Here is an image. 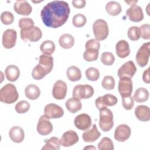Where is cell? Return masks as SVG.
Returning <instances> with one entry per match:
<instances>
[{
    "instance_id": "6da1fadb",
    "label": "cell",
    "mask_w": 150,
    "mask_h": 150,
    "mask_svg": "<svg viewBox=\"0 0 150 150\" xmlns=\"http://www.w3.org/2000/svg\"><path fill=\"white\" fill-rule=\"evenodd\" d=\"M70 13V9L66 2L53 1L43 8L40 12V16L46 26L57 28L66 22Z\"/></svg>"
},
{
    "instance_id": "7a4b0ae2",
    "label": "cell",
    "mask_w": 150,
    "mask_h": 150,
    "mask_svg": "<svg viewBox=\"0 0 150 150\" xmlns=\"http://www.w3.org/2000/svg\"><path fill=\"white\" fill-rule=\"evenodd\" d=\"M19 98V94L16 87L11 84L7 83L0 90V100L6 104H12L16 102Z\"/></svg>"
},
{
    "instance_id": "3957f363",
    "label": "cell",
    "mask_w": 150,
    "mask_h": 150,
    "mask_svg": "<svg viewBox=\"0 0 150 150\" xmlns=\"http://www.w3.org/2000/svg\"><path fill=\"white\" fill-rule=\"evenodd\" d=\"M99 111V126L103 131H109L114 125L112 112L107 107L103 108Z\"/></svg>"
},
{
    "instance_id": "277c9868",
    "label": "cell",
    "mask_w": 150,
    "mask_h": 150,
    "mask_svg": "<svg viewBox=\"0 0 150 150\" xmlns=\"http://www.w3.org/2000/svg\"><path fill=\"white\" fill-rule=\"evenodd\" d=\"M93 31L96 39L98 41L105 39L109 33L107 23L103 19L96 20L93 25Z\"/></svg>"
},
{
    "instance_id": "5b68a950",
    "label": "cell",
    "mask_w": 150,
    "mask_h": 150,
    "mask_svg": "<svg viewBox=\"0 0 150 150\" xmlns=\"http://www.w3.org/2000/svg\"><path fill=\"white\" fill-rule=\"evenodd\" d=\"M94 89L88 84H79L74 87L73 90V97L79 100L87 99L93 96Z\"/></svg>"
},
{
    "instance_id": "8992f818",
    "label": "cell",
    "mask_w": 150,
    "mask_h": 150,
    "mask_svg": "<svg viewBox=\"0 0 150 150\" xmlns=\"http://www.w3.org/2000/svg\"><path fill=\"white\" fill-rule=\"evenodd\" d=\"M20 34L22 40H29L33 42L39 40L42 36L41 30L35 26L26 29H21Z\"/></svg>"
},
{
    "instance_id": "52a82bcc",
    "label": "cell",
    "mask_w": 150,
    "mask_h": 150,
    "mask_svg": "<svg viewBox=\"0 0 150 150\" xmlns=\"http://www.w3.org/2000/svg\"><path fill=\"white\" fill-rule=\"evenodd\" d=\"M150 56V43H143L138 49L136 54V61L137 64L141 67L145 66Z\"/></svg>"
},
{
    "instance_id": "ba28073f",
    "label": "cell",
    "mask_w": 150,
    "mask_h": 150,
    "mask_svg": "<svg viewBox=\"0 0 150 150\" xmlns=\"http://www.w3.org/2000/svg\"><path fill=\"white\" fill-rule=\"evenodd\" d=\"M117 98L111 94H106L103 96H100L95 101L96 107L100 110L107 106H113L117 103Z\"/></svg>"
},
{
    "instance_id": "9c48e42d",
    "label": "cell",
    "mask_w": 150,
    "mask_h": 150,
    "mask_svg": "<svg viewBox=\"0 0 150 150\" xmlns=\"http://www.w3.org/2000/svg\"><path fill=\"white\" fill-rule=\"evenodd\" d=\"M45 115L49 119L59 118L64 114L63 108L54 103H50L47 104L44 108Z\"/></svg>"
},
{
    "instance_id": "30bf717a",
    "label": "cell",
    "mask_w": 150,
    "mask_h": 150,
    "mask_svg": "<svg viewBox=\"0 0 150 150\" xmlns=\"http://www.w3.org/2000/svg\"><path fill=\"white\" fill-rule=\"evenodd\" d=\"M137 71V67L134 63L129 60L124 63L118 70V76L119 78L128 77L131 79Z\"/></svg>"
},
{
    "instance_id": "8fae6325",
    "label": "cell",
    "mask_w": 150,
    "mask_h": 150,
    "mask_svg": "<svg viewBox=\"0 0 150 150\" xmlns=\"http://www.w3.org/2000/svg\"><path fill=\"white\" fill-rule=\"evenodd\" d=\"M17 39L16 31L13 29H6L2 35V45L6 49L15 46Z\"/></svg>"
},
{
    "instance_id": "7c38bea8",
    "label": "cell",
    "mask_w": 150,
    "mask_h": 150,
    "mask_svg": "<svg viewBox=\"0 0 150 150\" xmlns=\"http://www.w3.org/2000/svg\"><path fill=\"white\" fill-rule=\"evenodd\" d=\"M118 89L122 97L130 96L132 92V81L131 79L128 77L120 78Z\"/></svg>"
},
{
    "instance_id": "4fadbf2b",
    "label": "cell",
    "mask_w": 150,
    "mask_h": 150,
    "mask_svg": "<svg viewBox=\"0 0 150 150\" xmlns=\"http://www.w3.org/2000/svg\"><path fill=\"white\" fill-rule=\"evenodd\" d=\"M36 129L39 134L42 135H47L52 132L53 130V125L50 122L49 119L43 115L39 118Z\"/></svg>"
},
{
    "instance_id": "5bb4252c",
    "label": "cell",
    "mask_w": 150,
    "mask_h": 150,
    "mask_svg": "<svg viewBox=\"0 0 150 150\" xmlns=\"http://www.w3.org/2000/svg\"><path fill=\"white\" fill-rule=\"evenodd\" d=\"M92 121L91 117L87 114H81L77 115L74 120V124L76 127L80 130L85 131L90 128Z\"/></svg>"
},
{
    "instance_id": "9a60e30c",
    "label": "cell",
    "mask_w": 150,
    "mask_h": 150,
    "mask_svg": "<svg viewBox=\"0 0 150 150\" xmlns=\"http://www.w3.org/2000/svg\"><path fill=\"white\" fill-rule=\"evenodd\" d=\"M67 90L66 83L62 80H59L53 85L52 90L53 97L56 100H63L66 96Z\"/></svg>"
},
{
    "instance_id": "2e32d148",
    "label": "cell",
    "mask_w": 150,
    "mask_h": 150,
    "mask_svg": "<svg viewBox=\"0 0 150 150\" xmlns=\"http://www.w3.org/2000/svg\"><path fill=\"white\" fill-rule=\"evenodd\" d=\"M131 130L126 124H120L115 129L114 138L119 142H124L131 136Z\"/></svg>"
},
{
    "instance_id": "e0dca14e",
    "label": "cell",
    "mask_w": 150,
    "mask_h": 150,
    "mask_svg": "<svg viewBox=\"0 0 150 150\" xmlns=\"http://www.w3.org/2000/svg\"><path fill=\"white\" fill-rule=\"evenodd\" d=\"M62 145L64 147H69L76 144L79 141V137L77 133L73 130L66 131L61 138Z\"/></svg>"
},
{
    "instance_id": "ac0fdd59",
    "label": "cell",
    "mask_w": 150,
    "mask_h": 150,
    "mask_svg": "<svg viewBox=\"0 0 150 150\" xmlns=\"http://www.w3.org/2000/svg\"><path fill=\"white\" fill-rule=\"evenodd\" d=\"M126 15L129 19L134 22H138L144 19V13L142 8L138 5H134L129 8L126 11Z\"/></svg>"
},
{
    "instance_id": "d6986e66",
    "label": "cell",
    "mask_w": 150,
    "mask_h": 150,
    "mask_svg": "<svg viewBox=\"0 0 150 150\" xmlns=\"http://www.w3.org/2000/svg\"><path fill=\"white\" fill-rule=\"evenodd\" d=\"M13 9L18 14L25 16L30 15L32 11V6L25 0L16 1L14 4Z\"/></svg>"
},
{
    "instance_id": "ffe728a7",
    "label": "cell",
    "mask_w": 150,
    "mask_h": 150,
    "mask_svg": "<svg viewBox=\"0 0 150 150\" xmlns=\"http://www.w3.org/2000/svg\"><path fill=\"white\" fill-rule=\"evenodd\" d=\"M115 51L120 58H125L130 53V49L128 43L125 40L118 41L115 45Z\"/></svg>"
},
{
    "instance_id": "44dd1931",
    "label": "cell",
    "mask_w": 150,
    "mask_h": 150,
    "mask_svg": "<svg viewBox=\"0 0 150 150\" xmlns=\"http://www.w3.org/2000/svg\"><path fill=\"white\" fill-rule=\"evenodd\" d=\"M101 135V133L98 131L97 125L94 124L90 129L86 130L82 135L83 139L86 142H93L96 141Z\"/></svg>"
},
{
    "instance_id": "7402d4cb",
    "label": "cell",
    "mask_w": 150,
    "mask_h": 150,
    "mask_svg": "<svg viewBox=\"0 0 150 150\" xmlns=\"http://www.w3.org/2000/svg\"><path fill=\"white\" fill-rule=\"evenodd\" d=\"M9 136L11 139L15 143L22 142L25 137L23 129L19 126H14L9 131Z\"/></svg>"
},
{
    "instance_id": "603a6c76",
    "label": "cell",
    "mask_w": 150,
    "mask_h": 150,
    "mask_svg": "<svg viewBox=\"0 0 150 150\" xmlns=\"http://www.w3.org/2000/svg\"><path fill=\"white\" fill-rule=\"evenodd\" d=\"M135 115L139 120L144 122L148 121L150 119V109L146 105H138L135 109Z\"/></svg>"
},
{
    "instance_id": "cb8c5ba5",
    "label": "cell",
    "mask_w": 150,
    "mask_h": 150,
    "mask_svg": "<svg viewBox=\"0 0 150 150\" xmlns=\"http://www.w3.org/2000/svg\"><path fill=\"white\" fill-rule=\"evenodd\" d=\"M49 74L53 67V58L49 55L41 54L39 59V64Z\"/></svg>"
},
{
    "instance_id": "d4e9b609",
    "label": "cell",
    "mask_w": 150,
    "mask_h": 150,
    "mask_svg": "<svg viewBox=\"0 0 150 150\" xmlns=\"http://www.w3.org/2000/svg\"><path fill=\"white\" fill-rule=\"evenodd\" d=\"M5 74L8 80L13 82L19 78L20 75V70L16 66L11 64L6 67Z\"/></svg>"
},
{
    "instance_id": "484cf974",
    "label": "cell",
    "mask_w": 150,
    "mask_h": 150,
    "mask_svg": "<svg viewBox=\"0 0 150 150\" xmlns=\"http://www.w3.org/2000/svg\"><path fill=\"white\" fill-rule=\"evenodd\" d=\"M25 94L26 97L31 100H36L40 94V90L36 85L30 84L27 86L25 89Z\"/></svg>"
},
{
    "instance_id": "4316f807",
    "label": "cell",
    "mask_w": 150,
    "mask_h": 150,
    "mask_svg": "<svg viewBox=\"0 0 150 150\" xmlns=\"http://www.w3.org/2000/svg\"><path fill=\"white\" fill-rule=\"evenodd\" d=\"M65 105L67 110L73 114L77 112L82 108V104L80 100L74 97L68 99L65 103Z\"/></svg>"
},
{
    "instance_id": "83f0119b",
    "label": "cell",
    "mask_w": 150,
    "mask_h": 150,
    "mask_svg": "<svg viewBox=\"0 0 150 150\" xmlns=\"http://www.w3.org/2000/svg\"><path fill=\"white\" fill-rule=\"evenodd\" d=\"M60 46L63 49H70L74 44V39L73 36L69 33L62 35L59 39Z\"/></svg>"
},
{
    "instance_id": "f1b7e54d",
    "label": "cell",
    "mask_w": 150,
    "mask_h": 150,
    "mask_svg": "<svg viewBox=\"0 0 150 150\" xmlns=\"http://www.w3.org/2000/svg\"><path fill=\"white\" fill-rule=\"evenodd\" d=\"M149 98L148 91L143 87H139L135 90L133 96V100L137 103H143L146 101Z\"/></svg>"
},
{
    "instance_id": "f546056e",
    "label": "cell",
    "mask_w": 150,
    "mask_h": 150,
    "mask_svg": "<svg viewBox=\"0 0 150 150\" xmlns=\"http://www.w3.org/2000/svg\"><path fill=\"white\" fill-rule=\"evenodd\" d=\"M66 74L68 79L71 81H76L80 80L81 78L80 70L74 66H71L68 67L66 71Z\"/></svg>"
},
{
    "instance_id": "4dcf8cb0",
    "label": "cell",
    "mask_w": 150,
    "mask_h": 150,
    "mask_svg": "<svg viewBox=\"0 0 150 150\" xmlns=\"http://www.w3.org/2000/svg\"><path fill=\"white\" fill-rule=\"evenodd\" d=\"M45 145L42 147V149H52L59 150L62 145L61 141L57 137H52L49 139L45 140Z\"/></svg>"
},
{
    "instance_id": "1f68e13d",
    "label": "cell",
    "mask_w": 150,
    "mask_h": 150,
    "mask_svg": "<svg viewBox=\"0 0 150 150\" xmlns=\"http://www.w3.org/2000/svg\"><path fill=\"white\" fill-rule=\"evenodd\" d=\"M105 10L110 15L117 16L121 12V6L116 1H110L105 5Z\"/></svg>"
},
{
    "instance_id": "d6a6232c",
    "label": "cell",
    "mask_w": 150,
    "mask_h": 150,
    "mask_svg": "<svg viewBox=\"0 0 150 150\" xmlns=\"http://www.w3.org/2000/svg\"><path fill=\"white\" fill-rule=\"evenodd\" d=\"M40 49L44 54L50 55L55 50V45L52 40H45L40 45Z\"/></svg>"
},
{
    "instance_id": "836d02e7",
    "label": "cell",
    "mask_w": 150,
    "mask_h": 150,
    "mask_svg": "<svg viewBox=\"0 0 150 150\" xmlns=\"http://www.w3.org/2000/svg\"><path fill=\"white\" fill-rule=\"evenodd\" d=\"M98 50L92 48L86 49L85 52L83 53V58L87 62L95 61L98 59Z\"/></svg>"
},
{
    "instance_id": "e575fe53",
    "label": "cell",
    "mask_w": 150,
    "mask_h": 150,
    "mask_svg": "<svg viewBox=\"0 0 150 150\" xmlns=\"http://www.w3.org/2000/svg\"><path fill=\"white\" fill-rule=\"evenodd\" d=\"M98 148L100 150H113L114 145L112 141L110 138L104 137L98 144Z\"/></svg>"
},
{
    "instance_id": "d590c367",
    "label": "cell",
    "mask_w": 150,
    "mask_h": 150,
    "mask_svg": "<svg viewBox=\"0 0 150 150\" xmlns=\"http://www.w3.org/2000/svg\"><path fill=\"white\" fill-rule=\"evenodd\" d=\"M86 22V17L81 13H77L75 15L72 19L73 25L77 28H80L84 26Z\"/></svg>"
},
{
    "instance_id": "8d00e7d4",
    "label": "cell",
    "mask_w": 150,
    "mask_h": 150,
    "mask_svg": "<svg viewBox=\"0 0 150 150\" xmlns=\"http://www.w3.org/2000/svg\"><path fill=\"white\" fill-rule=\"evenodd\" d=\"M47 74L46 71L39 64H37L32 71V76L35 80H40Z\"/></svg>"
},
{
    "instance_id": "74e56055",
    "label": "cell",
    "mask_w": 150,
    "mask_h": 150,
    "mask_svg": "<svg viewBox=\"0 0 150 150\" xmlns=\"http://www.w3.org/2000/svg\"><path fill=\"white\" fill-rule=\"evenodd\" d=\"M100 59L101 63L104 65L111 66L114 63L115 61V57L112 53L105 52L101 54Z\"/></svg>"
},
{
    "instance_id": "f35d334b",
    "label": "cell",
    "mask_w": 150,
    "mask_h": 150,
    "mask_svg": "<svg viewBox=\"0 0 150 150\" xmlns=\"http://www.w3.org/2000/svg\"><path fill=\"white\" fill-rule=\"evenodd\" d=\"M102 87L107 90H111L115 87V80L113 77L111 76H105L101 82Z\"/></svg>"
},
{
    "instance_id": "ab89813d",
    "label": "cell",
    "mask_w": 150,
    "mask_h": 150,
    "mask_svg": "<svg viewBox=\"0 0 150 150\" xmlns=\"http://www.w3.org/2000/svg\"><path fill=\"white\" fill-rule=\"evenodd\" d=\"M86 76L90 81H97L100 77V72L97 69L91 67L86 70Z\"/></svg>"
},
{
    "instance_id": "60d3db41",
    "label": "cell",
    "mask_w": 150,
    "mask_h": 150,
    "mask_svg": "<svg viewBox=\"0 0 150 150\" xmlns=\"http://www.w3.org/2000/svg\"><path fill=\"white\" fill-rule=\"evenodd\" d=\"M127 35L129 39L131 40L136 41L139 40L141 37L139 27L135 26L130 27L128 30Z\"/></svg>"
},
{
    "instance_id": "b9f144b4",
    "label": "cell",
    "mask_w": 150,
    "mask_h": 150,
    "mask_svg": "<svg viewBox=\"0 0 150 150\" xmlns=\"http://www.w3.org/2000/svg\"><path fill=\"white\" fill-rule=\"evenodd\" d=\"M30 108L29 103L25 100L19 101L15 105V109L19 114H23L26 112Z\"/></svg>"
},
{
    "instance_id": "7bdbcfd3",
    "label": "cell",
    "mask_w": 150,
    "mask_h": 150,
    "mask_svg": "<svg viewBox=\"0 0 150 150\" xmlns=\"http://www.w3.org/2000/svg\"><path fill=\"white\" fill-rule=\"evenodd\" d=\"M1 21L4 25H10L14 21V16L11 12H3L1 15Z\"/></svg>"
},
{
    "instance_id": "ee69618b",
    "label": "cell",
    "mask_w": 150,
    "mask_h": 150,
    "mask_svg": "<svg viewBox=\"0 0 150 150\" xmlns=\"http://www.w3.org/2000/svg\"><path fill=\"white\" fill-rule=\"evenodd\" d=\"M18 25L21 29H26L33 26L34 22L30 18H21L18 22Z\"/></svg>"
},
{
    "instance_id": "f6af8a7d",
    "label": "cell",
    "mask_w": 150,
    "mask_h": 150,
    "mask_svg": "<svg viewBox=\"0 0 150 150\" xmlns=\"http://www.w3.org/2000/svg\"><path fill=\"white\" fill-rule=\"evenodd\" d=\"M141 37L145 40L150 39V25L149 24H144L139 28Z\"/></svg>"
},
{
    "instance_id": "bcb514c9",
    "label": "cell",
    "mask_w": 150,
    "mask_h": 150,
    "mask_svg": "<svg viewBox=\"0 0 150 150\" xmlns=\"http://www.w3.org/2000/svg\"><path fill=\"white\" fill-rule=\"evenodd\" d=\"M122 102L123 107L127 110H131L134 105V100L131 96L128 97H122Z\"/></svg>"
},
{
    "instance_id": "7dc6e473",
    "label": "cell",
    "mask_w": 150,
    "mask_h": 150,
    "mask_svg": "<svg viewBox=\"0 0 150 150\" xmlns=\"http://www.w3.org/2000/svg\"><path fill=\"white\" fill-rule=\"evenodd\" d=\"M85 47L86 49L92 48L99 50L100 48V43L99 41H98L97 40L95 39H91L87 41L85 45Z\"/></svg>"
},
{
    "instance_id": "c3c4849f",
    "label": "cell",
    "mask_w": 150,
    "mask_h": 150,
    "mask_svg": "<svg viewBox=\"0 0 150 150\" xmlns=\"http://www.w3.org/2000/svg\"><path fill=\"white\" fill-rule=\"evenodd\" d=\"M86 4L84 0H73L72 1V4L74 7L76 8H83L85 6Z\"/></svg>"
},
{
    "instance_id": "681fc988",
    "label": "cell",
    "mask_w": 150,
    "mask_h": 150,
    "mask_svg": "<svg viewBox=\"0 0 150 150\" xmlns=\"http://www.w3.org/2000/svg\"><path fill=\"white\" fill-rule=\"evenodd\" d=\"M149 68H148L146 70H145L144 71L143 75H142V79L143 81L146 83H149L150 82V79H149Z\"/></svg>"
},
{
    "instance_id": "f907efd6",
    "label": "cell",
    "mask_w": 150,
    "mask_h": 150,
    "mask_svg": "<svg viewBox=\"0 0 150 150\" xmlns=\"http://www.w3.org/2000/svg\"><path fill=\"white\" fill-rule=\"evenodd\" d=\"M125 2L128 4L130 6H134V5H135V4L137 3L138 1H125Z\"/></svg>"
},
{
    "instance_id": "816d5d0a",
    "label": "cell",
    "mask_w": 150,
    "mask_h": 150,
    "mask_svg": "<svg viewBox=\"0 0 150 150\" xmlns=\"http://www.w3.org/2000/svg\"><path fill=\"white\" fill-rule=\"evenodd\" d=\"M96 149V147L92 146V145H90V146H86L85 148H84V149Z\"/></svg>"
}]
</instances>
